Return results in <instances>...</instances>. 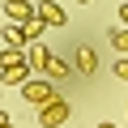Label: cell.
Instances as JSON below:
<instances>
[{
	"mask_svg": "<svg viewBox=\"0 0 128 128\" xmlns=\"http://www.w3.org/2000/svg\"><path fill=\"white\" fill-rule=\"evenodd\" d=\"M0 38H4V43H9L13 51H22V47L30 43V38H26V30H22V26H13V22H4V30H0Z\"/></svg>",
	"mask_w": 128,
	"mask_h": 128,
	"instance_id": "7",
	"label": "cell"
},
{
	"mask_svg": "<svg viewBox=\"0 0 128 128\" xmlns=\"http://www.w3.org/2000/svg\"><path fill=\"white\" fill-rule=\"evenodd\" d=\"M22 30H26V38H30V43H34V38H38V34H43V22H38V17H30V22H26V26H22Z\"/></svg>",
	"mask_w": 128,
	"mask_h": 128,
	"instance_id": "10",
	"label": "cell"
},
{
	"mask_svg": "<svg viewBox=\"0 0 128 128\" xmlns=\"http://www.w3.org/2000/svg\"><path fill=\"white\" fill-rule=\"evenodd\" d=\"M77 4H90V0H77Z\"/></svg>",
	"mask_w": 128,
	"mask_h": 128,
	"instance_id": "17",
	"label": "cell"
},
{
	"mask_svg": "<svg viewBox=\"0 0 128 128\" xmlns=\"http://www.w3.org/2000/svg\"><path fill=\"white\" fill-rule=\"evenodd\" d=\"M22 98H26V102H34V107H47V102H56L60 94H56V86H51V81H26V86H22Z\"/></svg>",
	"mask_w": 128,
	"mask_h": 128,
	"instance_id": "2",
	"label": "cell"
},
{
	"mask_svg": "<svg viewBox=\"0 0 128 128\" xmlns=\"http://www.w3.org/2000/svg\"><path fill=\"white\" fill-rule=\"evenodd\" d=\"M115 77H120V81H128V60H124V56L115 60Z\"/></svg>",
	"mask_w": 128,
	"mask_h": 128,
	"instance_id": "12",
	"label": "cell"
},
{
	"mask_svg": "<svg viewBox=\"0 0 128 128\" xmlns=\"http://www.w3.org/2000/svg\"><path fill=\"white\" fill-rule=\"evenodd\" d=\"M77 68H81V73H94V68H98V56H94L86 43L77 47Z\"/></svg>",
	"mask_w": 128,
	"mask_h": 128,
	"instance_id": "8",
	"label": "cell"
},
{
	"mask_svg": "<svg viewBox=\"0 0 128 128\" xmlns=\"http://www.w3.org/2000/svg\"><path fill=\"white\" fill-rule=\"evenodd\" d=\"M26 60H30V68H38V73H47V77H51V68H56V56H51L47 47H38V43H30V56H26Z\"/></svg>",
	"mask_w": 128,
	"mask_h": 128,
	"instance_id": "6",
	"label": "cell"
},
{
	"mask_svg": "<svg viewBox=\"0 0 128 128\" xmlns=\"http://www.w3.org/2000/svg\"><path fill=\"white\" fill-rule=\"evenodd\" d=\"M4 17H9L13 26H26V22L34 17V4H30V0H4Z\"/></svg>",
	"mask_w": 128,
	"mask_h": 128,
	"instance_id": "4",
	"label": "cell"
},
{
	"mask_svg": "<svg viewBox=\"0 0 128 128\" xmlns=\"http://www.w3.org/2000/svg\"><path fill=\"white\" fill-rule=\"evenodd\" d=\"M4 124H9V111H0V128H4Z\"/></svg>",
	"mask_w": 128,
	"mask_h": 128,
	"instance_id": "14",
	"label": "cell"
},
{
	"mask_svg": "<svg viewBox=\"0 0 128 128\" xmlns=\"http://www.w3.org/2000/svg\"><path fill=\"white\" fill-rule=\"evenodd\" d=\"M17 60H26V56L13 51V47H9V51H0V68H9V64H17Z\"/></svg>",
	"mask_w": 128,
	"mask_h": 128,
	"instance_id": "11",
	"label": "cell"
},
{
	"mask_svg": "<svg viewBox=\"0 0 128 128\" xmlns=\"http://www.w3.org/2000/svg\"><path fill=\"white\" fill-rule=\"evenodd\" d=\"M68 115H73V107H68V98H56V102H47V107H38V124L43 128H60V124H68Z\"/></svg>",
	"mask_w": 128,
	"mask_h": 128,
	"instance_id": "1",
	"label": "cell"
},
{
	"mask_svg": "<svg viewBox=\"0 0 128 128\" xmlns=\"http://www.w3.org/2000/svg\"><path fill=\"white\" fill-rule=\"evenodd\" d=\"M120 22H124V30H128V4H120Z\"/></svg>",
	"mask_w": 128,
	"mask_h": 128,
	"instance_id": "13",
	"label": "cell"
},
{
	"mask_svg": "<svg viewBox=\"0 0 128 128\" xmlns=\"http://www.w3.org/2000/svg\"><path fill=\"white\" fill-rule=\"evenodd\" d=\"M34 17H38L43 26H64V22H68V13H64V9L56 4V0H43V4L34 9Z\"/></svg>",
	"mask_w": 128,
	"mask_h": 128,
	"instance_id": "5",
	"label": "cell"
},
{
	"mask_svg": "<svg viewBox=\"0 0 128 128\" xmlns=\"http://www.w3.org/2000/svg\"><path fill=\"white\" fill-rule=\"evenodd\" d=\"M111 47L115 51H128V30L124 26H111Z\"/></svg>",
	"mask_w": 128,
	"mask_h": 128,
	"instance_id": "9",
	"label": "cell"
},
{
	"mask_svg": "<svg viewBox=\"0 0 128 128\" xmlns=\"http://www.w3.org/2000/svg\"><path fill=\"white\" fill-rule=\"evenodd\" d=\"M26 81H30V60H17V64H9V68H0V86L22 90Z\"/></svg>",
	"mask_w": 128,
	"mask_h": 128,
	"instance_id": "3",
	"label": "cell"
},
{
	"mask_svg": "<svg viewBox=\"0 0 128 128\" xmlns=\"http://www.w3.org/2000/svg\"><path fill=\"white\" fill-rule=\"evenodd\" d=\"M4 128H17V124H13V120H9V124H4Z\"/></svg>",
	"mask_w": 128,
	"mask_h": 128,
	"instance_id": "16",
	"label": "cell"
},
{
	"mask_svg": "<svg viewBox=\"0 0 128 128\" xmlns=\"http://www.w3.org/2000/svg\"><path fill=\"white\" fill-rule=\"evenodd\" d=\"M98 128H115V124H98Z\"/></svg>",
	"mask_w": 128,
	"mask_h": 128,
	"instance_id": "15",
	"label": "cell"
}]
</instances>
